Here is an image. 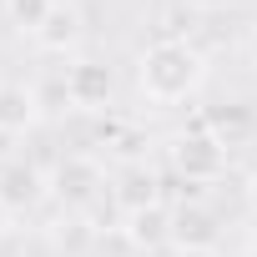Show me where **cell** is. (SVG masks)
<instances>
[{
  "label": "cell",
  "mask_w": 257,
  "mask_h": 257,
  "mask_svg": "<svg viewBox=\"0 0 257 257\" xmlns=\"http://www.w3.org/2000/svg\"><path fill=\"white\" fill-rule=\"evenodd\" d=\"M207 86V56L182 41V36H162L152 46L137 51V91L152 106H182Z\"/></svg>",
  "instance_id": "cell-1"
},
{
  "label": "cell",
  "mask_w": 257,
  "mask_h": 257,
  "mask_svg": "<svg viewBox=\"0 0 257 257\" xmlns=\"http://www.w3.org/2000/svg\"><path fill=\"white\" fill-rule=\"evenodd\" d=\"M167 157H172V172H177L187 187H212V182H222V177H227V162H232V152L207 132L202 121H192L187 132H177V137L167 142Z\"/></svg>",
  "instance_id": "cell-2"
},
{
  "label": "cell",
  "mask_w": 257,
  "mask_h": 257,
  "mask_svg": "<svg viewBox=\"0 0 257 257\" xmlns=\"http://www.w3.org/2000/svg\"><path fill=\"white\" fill-rule=\"evenodd\" d=\"M172 247L182 257H217V247H222V217L207 202L172 207Z\"/></svg>",
  "instance_id": "cell-3"
},
{
  "label": "cell",
  "mask_w": 257,
  "mask_h": 257,
  "mask_svg": "<svg viewBox=\"0 0 257 257\" xmlns=\"http://www.w3.org/2000/svg\"><path fill=\"white\" fill-rule=\"evenodd\" d=\"M51 192L66 202V207H91L101 192H106V167L91 157V152H66L51 172Z\"/></svg>",
  "instance_id": "cell-4"
},
{
  "label": "cell",
  "mask_w": 257,
  "mask_h": 257,
  "mask_svg": "<svg viewBox=\"0 0 257 257\" xmlns=\"http://www.w3.org/2000/svg\"><path fill=\"white\" fill-rule=\"evenodd\" d=\"M66 91H71V106L81 111H106L111 106V91H116V71L96 56H76L66 66Z\"/></svg>",
  "instance_id": "cell-5"
},
{
  "label": "cell",
  "mask_w": 257,
  "mask_h": 257,
  "mask_svg": "<svg viewBox=\"0 0 257 257\" xmlns=\"http://www.w3.org/2000/svg\"><path fill=\"white\" fill-rule=\"evenodd\" d=\"M46 192H51V177H46L41 167H31V162H21V157L0 162V202H6L16 217H21V212H36V207L46 202Z\"/></svg>",
  "instance_id": "cell-6"
},
{
  "label": "cell",
  "mask_w": 257,
  "mask_h": 257,
  "mask_svg": "<svg viewBox=\"0 0 257 257\" xmlns=\"http://www.w3.org/2000/svg\"><path fill=\"white\" fill-rule=\"evenodd\" d=\"M46 56H71V51H81V41H86V11L76 6V0H56L51 6V16L41 21V31L31 36Z\"/></svg>",
  "instance_id": "cell-7"
},
{
  "label": "cell",
  "mask_w": 257,
  "mask_h": 257,
  "mask_svg": "<svg viewBox=\"0 0 257 257\" xmlns=\"http://www.w3.org/2000/svg\"><path fill=\"white\" fill-rule=\"evenodd\" d=\"M111 202H116L126 217L142 212V207H157V202H162V177H157V167H147V162H121L116 177H111Z\"/></svg>",
  "instance_id": "cell-8"
},
{
  "label": "cell",
  "mask_w": 257,
  "mask_h": 257,
  "mask_svg": "<svg viewBox=\"0 0 257 257\" xmlns=\"http://www.w3.org/2000/svg\"><path fill=\"white\" fill-rule=\"evenodd\" d=\"M41 91L31 81H0V137H26L31 126H41Z\"/></svg>",
  "instance_id": "cell-9"
},
{
  "label": "cell",
  "mask_w": 257,
  "mask_h": 257,
  "mask_svg": "<svg viewBox=\"0 0 257 257\" xmlns=\"http://www.w3.org/2000/svg\"><path fill=\"white\" fill-rule=\"evenodd\" d=\"M197 121L207 126V132H212L227 152H232V147H242V142L252 137V126H257L247 101H217V106H202V116H197Z\"/></svg>",
  "instance_id": "cell-10"
},
{
  "label": "cell",
  "mask_w": 257,
  "mask_h": 257,
  "mask_svg": "<svg viewBox=\"0 0 257 257\" xmlns=\"http://www.w3.org/2000/svg\"><path fill=\"white\" fill-rule=\"evenodd\" d=\"M126 247L137 252H157V247H172V207L157 202V207H142L126 217Z\"/></svg>",
  "instance_id": "cell-11"
},
{
  "label": "cell",
  "mask_w": 257,
  "mask_h": 257,
  "mask_svg": "<svg viewBox=\"0 0 257 257\" xmlns=\"http://www.w3.org/2000/svg\"><path fill=\"white\" fill-rule=\"evenodd\" d=\"M51 6H56V0H6V21H11L21 36H36L41 21L51 16Z\"/></svg>",
  "instance_id": "cell-12"
},
{
  "label": "cell",
  "mask_w": 257,
  "mask_h": 257,
  "mask_svg": "<svg viewBox=\"0 0 257 257\" xmlns=\"http://www.w3.org/2000/svg\"><path fill=\"white\" fill-rule=\"evenodd\" d=\"M242 197H247V212L257 217V167L247 172V182H242Z\"/></svg>",
  "instance_id": "cell-13"
},
{
  "label": "cell",
  "mask_w": 257,
  "mask_h": 257,
  "mask_svg": "<svg viewBox=\"0 0 257 257\" xmlns=\"http://www.w3.org/2000/svg\"><path fill=\"white\" fill-rule=\"evenodd\" d=\"M242 51H247V66L257 71V21L247 26V41H242Z\"/></svg>",
  "instance_id": "cell-14"
},
{
  "label": "cell",
  "mask_w": 257,
  "mask_h": 257,
  "mask_svg": "<svg viewBox=\"0 0 257 257\" xmlns=\"http://www.w3.org/2000/svg\"><path fill=\"white\" fill-rule=\"evenodd\" d=\"M187 6H192V11H227L232 0H187Z\"/></svg>",
  "instance_id": "cell-15"
},
{
  "label": "cell",
  "mask_w": 257,
  "mask_h": 257,
  "mask_svg": "<svg viewBox=\"0 0 257 257\" xmlns=\"http://www.w3.org/2000/svg\"><path fill=\"white\" fill-rule=\"evenodd\" d=\"M11 217H16V212H11L6 202H0V242H6V237H11Z\"/></svg>",
  "instance_id": "cell-16"
},
{
  "label": "cell",
  "mask_w": 257,
  "mask_h": 257,
  "mask_svg": "<svg viewBox=\"0 0 257 257\" xmlns=\"http://www.w3.org/2000/svg\"><path fill=\"white\" fill-rule=\"evenodd\" d=\"M242 257H257V242H247V247H242Z\"/></svg>",
  "instance_id": "cell-17"
}]
</instances>
